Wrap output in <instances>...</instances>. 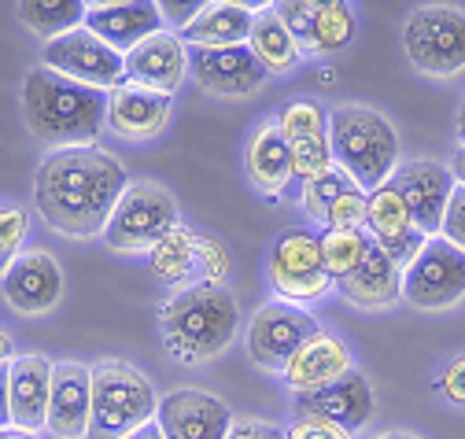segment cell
<instances>
[{
	"instance_id": "obj_1",
	"label": "cell",
	"mask_w": 465,
	"mask_h": 439,
	"mask_svg": "<svg viewBox=\"0 0 465 439\" xmlns=\"http://www.w3.org/2000/svg\"><path fill=\"white\" fill-rule=\"evenodd\" d=\"M126 167L96 144L52 148L34 178V203L41 218L64 237H104V226L126 192Z\"/></svg>"
},
{
	"instance_id": "obj_2",
	"label": "cell",
	"mask_w": 465,
	"mask_h": 439,
	"mask_svg": "<svg viewBox=\"0 0 465 439\" xmlns=\"http://www.w3.org/2000/svg\"><path fill=\"white\" fill-rule=\"evenodd\" d=\"M23 115L26 130L52 148L93 144L107 122V93L34 67L23 82Z\"/></svg>"
},
{
	"instance_id": "obj_3",
	"label": "cell",
	"mask_w": 465,
	"mask_h": 439,
	"mask_svg": "<svg viewBox=\"0 0 465 439\" xmlns=\"http://www.w3.org/2000/svg\"><path fill=\"white\" fill-rule=\"evenodd\" d=\"M237 328H241V307L232 299V292H225L222 285L196 281L182 292H173L159 307L163 344L185 366L218 358L232 344Z\"/></svg>"
},
{
	"instance_id": "obj_4",
	"label": "cell",
	"mask_w": 465,
	"mask_h": 439,
	"mask_svg": "<svg viewBox=\"0 0 465 439\" xmlns=\"http://www.w3.org/2000/svg\"><path fill=\"white\" fill-rule=\"evenodd\" d=\"M329 148L332 162L362 192L381 189L399 167L395 126L366 103H340L329 112Z\"/></svg>"
},
{
	"instance_id": "obj_5",
	"label": "cell",
	"mask_w": 465,
	"mask_h": 439,
	"mask_svg": "<svg viewBox=\"0 0 465 439\" xmlns=\"http://www.w3.org/2000/svg\"><path fill=\"white\" fill-rule=\"evenodd\" d=\"M93 376V410L85 439H126L148 421H155L159 395L152 380L119 358H100L89 366Z\"/></svg>"
},
{
	"instance_id": "obj_6",
	"label": "cell",
	"mask_w": 465,
	"mask_h": 439,
	"mask_svg": "<svg viewBox=\"0 0 465 439\" xmlns=\"http://www.w3.org/2000/svg\"><path fill=\"white\" fill-rule=\"evenodd\" d=\"M178 222V203L173 196L155 185V181H130L126 192L114 203L107 226H104V240L111 251L123 255H144L152 251L166 233H173Z\"/></svg>"
},
{
	"instance_id": "obj_7",
	"label": "cell",
	"mask_w": 465,
	"mask_h": 439,
	"mask_svg": "<svg viewBox=\"0 0 465 439\" xmlns=\"http://www.w3.org/2000/svg\"><path fill=\"white\" fill-rule=\"evenodd\" d=\"M402 52L421 74L454 78L465 71V12L450 5L414 8L402 26Z\"/></svg>"
},
{
	"instance_id": "obj_8",
	"label": "cell",
	"mask_w": 465,
	"mask_h": 439,
	"mask_svg": "<svg viewBox=\"0 0 465 439\" xmlns=\"http://www.w3.org/2000/svg\"><path fill=\"white\" fill-rule=\"evenodd\" d=\"M270 285L284 303H314L332 292V278L322 259V237L307 229H284L270 248Z\"/></svg>"
},
{
	"instance_id": "obj_9",
	"label": "cell",
	"mask_w": 465,
	"mask_h": 439,
	"mask_svg": "<svg viewBox=\"0 0 465 439\" xmlns=\"http://www.w3.org/2000/svg\"><path fill=\"white\" fill-rule=\"evenodd\" d=\"M318 333L322 325L311 310L273 299V303H262L248 321V355L266 373H284V366L296 358V351Z\"/></svg>"
},
{
	"instance_id": "obj_10",
	"label": "cell",
	"mask_w": 465,
	"mask_h": 439,
	"mask_svg": "<svg viewBox=\"0 0 465 439\" xmlns=\"http://www.w3.org/2000/svg\"><path fill=\"white\" fill-rule=\"evenodd\" d=\"M402 299L421 310H447L465 299V251L443 237H429L425 248L402 266Z\"/></svg>"
},
{
	"instance_id": "obj_11",
	"label": "cell",
	"mask_w": 465,
	"mask_h": 439,
	"mask_svg": "<svg viewBox=\"0 0 465 439\" xmlns=\"http://www.w3.org/2000/svg\"><path fill=\"white\" fill-rule=\"evenodd\" d=\"M41 67L64 74L71 82L104 89V93H111L114 85L126 82V56H119L111 44H104L89 26H78L71 34L45 41Z\"/></svg>"
},
{
	"instance_id": "obj_12",
	"label": "cell",
	"mask_w": 465,
	"mask_h": 439,
	"mask_svg": "<svg viewBox=\"0 0 465 439\" xmlns=\"http://www.w3.org/2000/svg\"><path fill=\"white\" fill-rule=\"evenodd\" d=\"M388 185L402 200L406 214H411V222L425 237H440L450 192L458 189L450 167H443V162H436V159H411V162H399V167L391 171Z\"/></svg>"
},
{
	"instance_id": "obj_13",
	"label": "cell",
	"mask_w": 465,
	"mask_h": 439,
	"mask_svg": "<svg viewBox=\"0 0 465 439\" xmlns=\"http://www.w3.org/2000/svg\"><path fill=\"white\" fill-rule=\"evenodd\" d=\"M155 424L163 439H225L232 428V410L200 388H178L159 399Z\"/></svg>"
},
{
	"instance_id": "obj_14",
	"label": "cell",
	"mask_w": 465,
	"mask_h": 439,
	"mask_svg": "<svg viewBox=\"0 0 465 439\" xmlns=\"http://www.w3.org/2000/svg\"><path fill=\"white\" fill-rule=\"evenodd\" d=\"M0 292H5L15 314H26V317L48 314L64 296V269L45 248H30L0 278Z\"/></svg>"
},
{
	"instance_id": "obj_15",
	"label": "cell",
	"mask_w": 465,
	"mask_h": 439,
	"mask_svg": "<svg viewBox=\"0 0 465 439\" xmlns=\"http://www.w3.org/2000/svg\"><path fill=\"white\" fill-rule=\"evenodd\" d=\"M189 74L200 82V89H207L214 96H248L270 78V71L259 63V56L248 44L193 48L189 52Z\"/></svg>"
},
{
	"instance_id": "obj_16",
	"label": "cell",
	"mask_w": 465,
	"mask_h": 439,
	"mask_svg": "<svg viewBox=\"0 0 465 439\" xmlns=\"http://www.w3.org/2000/svg\"><path fill=\"white\" fill-rule=\"evenodd\" d=\"M89 410H93V376L82 362H55L52 388H48V414L45 432L55 439H85L89 435Z\"/></svg>"
},
{
	"instance_id": "obj_17",
	"label": "cell",
	"mask_w": 465,
	"mask_h": 439,
	"mask_svg": "<svg viewBox=\"0 0 465 439\" xmlns=\"http://www.w3.org/2000/svg\"><path fill=\"white\" fill-rule=\"evenodd\" d=\"M296 414L332 421L343 432L355 435L373 417V388H370V380L359 369H351V373L322 384V388H314V392L296 395Z\"/></svg>"
},
{
	"instance_id": "obj_18",
	"label": "cell",
	"mask_w": 465,
	"mask_h": 439,
	"mask_svg": "<svg viewBox=\"0 0 465 439\" xmlns=\"http://www.w3.org/2000/svg\"><path fill=\"white\" fill-rule=\"evenodd\" d=\"M185 74H189V48L178 34L159 30L148 41H141L134 52H126V82L141 89L173 96Z\"/></svg>"
},
{
	"instance_id": "obj_19",
	"label": "cell",
	"mask_w": 465,
	"mask_h": 439,
	"mask_svg": "<svg viewBox=\"0 0 465 439\" xmlns=\"http://www.w3.org/2000/svg\"><path fill=\"white\" fill-rule=\"evenodd\" d=\"M347 303L362 310H384L402 299V266L391 262V255L370 237L366 255L355 262V269L332 285Z\"/></svg>"
},
{
	"instance_id": "obj_20",
	"label": "cell",
	"mask_w": 465,
	"mask_h": 439,
	"mask_svg": "<svg viewBox=\"0 0 465 439\" xmlns=\"http://www.w3.org/2000/svg\"><path fill=\"white\" fill-rule=\"evenodd\" d=\"M170 100L173 96H166V93L123 82L107 93V126L123 141H152L163 133V126L170 119Z\"/></svg>"
},
{
	"instance_id": "obj_21",
	"label": "cell",
	"mask_w": 465,
	"mask_h": 439,
	"mask_svg": "<svg viewBox=\"0 0 465 439\" xmlns=\"http://www.w3.org/2000/svg\"><path fill=\"white\" fill-rule=\"evenodd\" d=\"M366 233L391 255V262L399 266H411L414 255L425 248V233L411 222L402 200L395 196V189L384 181L381 189L370 192V207H366Z\"/></svg>"
},
{
	"instance_id": "obj_22",
	"label": "cell",
	"mask_w": 465,
	"mask_h": 439,
	"mask_svg": "<svg viewBox=\"0 0 465 439\" xmlns=\"http://www.w3.org/2000/svg\"><path fill=\"white\" fill-rule=\"evenodd\" d=\"M48 388H52V362L45 355H15L8 366V410L12 428L45 432L48 414Z\"/></svg>"
},
{
	"instance_id": "obj_23",
	"label": "cell",
	"mask_w": 465,
	"mask_h": 439,
	"mask_svg": "<svg viewBox=\"0 0 465 439\" xmlns=\"http://www.w3.org/2000/svg\"><path fill=\"white\" fill-rule=\"evenodd\" d=\"M85 26L119 56H126L141 41L163 30V15L155 0H123V5H111V8H89Z\"/></svg>"
},
{
	"instance_id": "obj_24",
	"label": "cell",
	"mask_w": 465,
	"mask_h": 439,
	"mask_svg": "<svg viewBox=\"0 0 465 439\" xmlns=\"http://www.w3.org/2000/svg\"><path fill=\"white\" fill-rule=\"evenodd\" d=\"M351 369H355L351 366V351L343 347L340 337H332V333H325V328H322V333L311 337L296 351V358L284 366L281 380H284L288 392L303 395V392H314V388H322V384H329V380H336L343 373H351Z\"/></svg>"
},
{
	"instance_id": "obj_25",
	"label": "cell",
	"mask_w": 465,
	"mask_h": 439,
	"mask_svg": "<svg viewBox=\"0 0 465 439\" xmlns=\"http://www.w3.org/2000/svg\"><path fill=\"white\" fill-rule=\"evenodd\" d=\"M244 167H248V178L252 185L273 203L281 200L284 185L292 181V144H288L273 126H262L252 141H248V151H244Z\"/></svg>"
},
{
	"instance_id": "obj_26",
	"label": "cell",
	"mask_w": 465,
	"mask_h": 439,
	"mask_svg": "<svg viewBox=\"0 0 465 439\" xmlns=\"http://www.w3.org/2000/svg\"><path fill=\"white\" fill-rule=\"evenodd\" d=\"M248 34H252V12L214 0L178 37L185 41V48H232V44H248Z\"/></svg>"
},
{
	"instance_id": "obj_27",
	"label": "cell",
	"mask_w": 465,
	"mask_h": 439,
	"mask_svg": "<svg viewBox=\"0 0 465 439\" xmlns=\"http://www.w3.org/2000/svg\"><path fill=\"white\" fill-rule=\"evenodd\" d=\"M148 266L155 281L170 288H189L193 278H200V237L178 226L148 251Z\"/></svg>"
},
{
	"instance_id": "obj_28",
	"label": "cell",
	"mask_w": 465,
	"mask_h": 439,
	"mask_svg": "<svg viewBox=\"0 0 465 439\" xmlns=\"http://www.w3.org/2000/svg\"><path fill=\"white\" fill-rule=\"evenodd\" d=\"M248 48L259 56V63L270 71V74H284V71H292L300 60H303V52L296 44V37L288 34V26L270 12H255L252 15V34H248Z\"/></svg>"
},
{
	"instance_id": "obj_29",
	"label": "cell",
	"mask_w": 465,
	"mask_h": 439,
	"mask_svg": "<svg viewBox=\"0 0 465 439\" xmlns=\"http://www.w3.org/2000/svg\"><path fill=\"white\" fill-rule=\"evenodd\" d=\"M85 0H19V19L45 41L85 26Z\"/></svg>"
},
{
	"instance_id": "obj_30",
	"label": "cell",
	"mask_w": 465,
	"mask_h": 439,
	"mask_svg": "<svg viewBox=\"0 0 465 439\" xmlns=\"http://www.w3.org/2000/svg\"><path fill=\"white\" fill-rule=\"evenodd\" d=\"M366 248H370L366 229H325L322 233V259H325L332 285L355 269V262L366 255Z\"/></svg>"
},
{
	"instance_id": "obj_31",
	"label": "cell",
	"mask_w": 465,
	"mask_h": 439,
	"mask_svg": "<svg viewBox=\"0 0 465 439\" xmlns=\"http://www.w3.org/2000/svg\"><path fill=\"white\" fill-rule=\"evenodd\" d=\"M351 189H359L351 178H347L336 162L325 171V174H318V178H311V181H303V210L314 218V222H329V210H332V203L343 196V192H351Z\"/></svg>"
},
{
	"instance_id": "obj_32",
	"label": "cell",
	"mask_w": 465,
	"mask_h": 439,
	"mask_svg": "<svg viewBox=\"0 0 465 439\" xmlns=\"http://www.w3.org/2000/svg\"><path fill=\"white\" fill-rule=\"evenodd\" d=\"M277 130L288 144H296V141H307V137H325L329 133V115L322 112L318 103L311 100H292L281 112L277 119Z\"/></svg>"
},
{
	"instance_id": "obj_33",
	"label": "cell",
	"mask_w": 465,
	"mask_h": 439,
	"mask_svg": "<svg viewBox=\"0 0 465 439\" xmlns=\"http://www.w3.org/2000/svg\"><path fill=\"white\" fill-rule=\"evenodd\" d=\"M355 37V15L351 8H332V12H314V30H311V52H340Z\"/></svg>"
},
{
	"instance_id": "obj_34",
	"label": "cell",
	"mask_w": 465,
	"mask_h": 439,
	"mask_svg": "<svg viewBox=\"0 0 465 439\" xmlns=\"http://www.w3.org/2000/svg\"><path fill=\"white\" fill-rule=\"evenodd\" d=\"M30 222H26V210L12 207V203H0V278L8 273V266L23 255Z\"/></svg>"
},
{
	"instance_id": "obj_35",
	"label": "cell",
	"mask_w": 465,
	"mask_h": 439,
	"mask_svg": "<svg viewBox=\"0 0 465 439\" xmlns=\"http://www.w3.org/2000/svg\"><path fill=\"white\" fill-rule=\"evenodd\" d=\"M332 167V148H329V133L325 137H307L292 144V178H318Z\"/></svg>"
},
{
	"instance_id": "obj_36",
	"label": "cell",
	"mask_w": 465,
	"mask_h": 439,
	"mask_svg": "<svg viewBox=\"0 0 465 439\" xmlns=\"http://www.w3.org/2000/svg\"><path fill=\"white\" fill-rule=\"evenodd\" d=\"M270 12L288 26V34L296 37L300 52H311V30H314V12L307 8V0H273Z\"/></svg>"
},
{
	"instance_id": "obj_37",
	"label": "cell",
	"mask_w": 465,
	"mask_h": 439,
	"mask_svg": "<svg viewBox=\"0 0 465 439\" xmlns=\"http://www.w3.org/2000/svg\"><path fill=\"white\" fill-rule=\"evenodd\" d=\"M366 207H370V192L362 189L343 192L329 210L325 229H366Z\"/></svg>"
},
{
	"instance_id": "obj_38",
	"label": "cell",
	"mask_w": 465,
	"mask_h": 439,
	"mask_svg": "<svg viewBox=\"0 0 465 439\" xmlns=\"http://www.w3.org/2000/svg\"><path fill=\"white\" fill-rule=\"evenodd\" d=\"M284 439H355V435H351V432H343V428L332 424V421L296 414V421L284 428Z\"/></svg>"
},
{
	"instance_id": "obj_39",
	"label": "cell",
	"mask_w": 465,
	"mask_h": 439,
	"mask_svg": "<svg viewBox=\"0 0 465 439\" xmlns=\"http://www.w3.org/2000/svg\"><path fill=\"white\" fill-rule=\"evenodd\" d=\"M440 237H443L447 244H454L458 251H465V185H458V189L450 192V203H447V214H443Z\"/></svg>"
},
{
	"instance_id": "obj_40",
	"label": "cell",
	"mask_w": 465,
	"mask_h": 439,
	"mask_svg": "<svg viewBox=\"0 0 465 439\" xmlns=\"http://www.w3.org/2000/svg\"><path fill=\"white\" fill-rule=\"evenodd\" d=\"M225 273H229V255H225V248H222L218 240H211V237H200V281L222 285Z\"/></svg>"
},
{
	"instance_id": "obj_41",
	"label": "cell",
	"mask_w": 465,
	"mask_h": 439,
	"mask_svg": "<svg viewBox=\"0 0 465 439\" xmlns=\"http://www.w3.org/2000/svg\"><path fill=\"white\" fill-rule=\"evenodd\" d=\"M436 392H443V399H450L454 406H465V355H454L440 380H436Z\"/></svg>"
},
{
	"instance_id": "obj_42",
	"label": "cell",
	"mask_w": 465,
	"mask_h": 439,
	"mask_svg": "<svg viewBox=\"0 0 465 439\" xmlns=\"http://www.w3.org/2000/svg\"><path fill=\"white\" fill-rule=\"evenodd\" d=\"M159 5V15H163V23H170V26H178V30H185L207 5H214V0H155Z\"/></svg>"
},
{
	"instance_id": "obj_43",
	"label": "cell",
	"mask_w": 465,
	"mask_h": 439,
	"mask_svg": "<svg viewBox=\"0 0 465 439\" xmlns=\"http://www.w3.org/2000/svg\"><path fill=\"white\" fill-rule=\"evenodd\" d=\"M225 439H284V428L259 417H232V428Z\"/></svg>"
},
{
	"instance_id": "obj_44",
	"label": "cell",
	"mask_w": 465,
	"mask_h": 439,
	"mask_svg": "<svg viewBox=\"0 0 465 439\" xmlns=\"http://www.w3.org/2000/svg\"><path fill=\"white\" fill-rule=\"evenodd\" d=\"M0 428H12V410H8V369H0Z\"/></svg>"
},
{
	"instance_id": "obj_45",
	"label": "cell",
	"mask_w": 465,
	"mask_h": 439,
	"mask_svg": "<svg viewBox=\"0 0 465 439\" xmlns=\"http://www.w3.org/2000/svg\"><path fill=\"white\" fill-rule=\"evenodd\" d=\"M15 362V344H12V337L0 328V369H8Z\"/></svg>"
},
{
	"instance_id": "obj_46",
	"label": "cell",
	"mask_w": 465,
	"mask_h": 439,
	"mask_svg": "<svg viewBox=\"0 0 465 439\" xmlns=\"http://www.w3.org/2000/svg\"><path fill=\"white\" fill-rule=\"evenodd\" d=\"M450 174H454V181L458 185H465V144L454 151V159H450Z\"/></svg>"
},
{
	"instance_id": "obj_47",
	"label": "cell",
	"mask_w": 465,
	"mask_h": 439,
	"mask_svg": "<svg viewBox=\"0 0 465 439\" xmlns=\"http://www.w3.org/2000/svg\"><path fill=\"white\" fill-rule=\"evenodd\" d=\"M225 5H232V8H244V12H262V8H270L273 0H225Z\"/></svg>"
},
{
	"instance_id": "obj_48",
	"label": "cell",
	"mask_w": 465,
	"mask_h": 439,
	"mask_svg": "<svg viewBox=\"0 0 465 439\" xmlns=\"http://www.w3.org/2000/svg\"><path fill=\"white\" fill-rule=\"evenodd\" d=\"M311 12H332V8H347V0H307Z\"/></svg>"
},
{
	"instance_id": "obj_49",
	"label": "cell",
	"mask_w": 465,
	"mask_h": 439,
	"mask_svg": "<svg viewBox=\"0 0 465 439\" xmlns=\"http://www.w3.org/2000/svg\"><path fill=\"white\" fill-rule=\"evenodd\" d=\"M126 439H163V432H159V424L155 421H148L144 428H137L134 435H126Z\"/></svg>"
},
{
	"instance_id": "obj_50",
	"label": "cell",
	"mask_w": 465,
	"mask_h": 439,
	"mask_svg": "<svg viewBox=\"0 0 465 439\" xmlns=\"http://www.w3.org/2000/svg\"><path fill=\"white\" fill-rule=\"evenodd\" d=\"M0 439H37V435L23 432V428H0Z\"/></svg>"
},
{
	"instance_id": "obj_51",
	"label": "cell",
	"mask_w": 465,
	"mask_h": 439,
	"mask_svg": "<svg viewBox=\"0 0 465 439\" xmlns=\"http://www.w3.org/2000/svg\"><path fill=\"white\" fill-rule=\"evenodd\" d=\"M373 439H418V435H411V432H381Z\"/></svg>"
},
{
	"instance_id": "obj_52",
	"label": "cell",
	"mask_w": 465,
	"mask_h": 439,
	"mask_svg": "<svg viewBox=\"0 0 465 439\" xmlns=\"http://www.w3.org/2000/svg\"><path fill=\"white\" fill-rule=\"evenodd\" d=\"M458 141L465 144V100H461V112H458Z\"/></svg>"
},
{
	"instance_id": "obj_53",
	"label": "cell",
	"mask_w": 465,
	"mask_h": 439,
	"mask_svg": "<svg viewBox=\"0 0 465 439\" xmlns=\"http://www.w3.org/2000/svg\"><path fill=\"white\" fill-rule=\"evenodd\" d=\"M111 5H123V0H85V8H111Z\"/></svg>"
}]
</instances>
